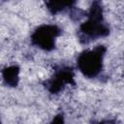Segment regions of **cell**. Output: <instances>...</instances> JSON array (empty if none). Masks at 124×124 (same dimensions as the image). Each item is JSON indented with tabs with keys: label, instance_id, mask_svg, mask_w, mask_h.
<instances>
[{
	"label": "cell",
	"instance_id": "6da1fadb",
	"mask_svg": "<svg viewBox=\"0 0 124 124\" xmlns=\"http://www.w3.org/2000/svg\"><path fill=\"white\" fill-rule=\"evenodd\" d=\"M86 17L87 19L79 25L77 32L78 39L81 45H88L109 35L110 28L104 17L102 0H92Z\"/></svg>",
	"mask_w": 124,
	"mask_h": 124
},
{
	"label": "cell",
	"instance_id": "7a4b0ae2",
	"mask_svg": "<svg viewBox=\"0 0 124 124\" xmlns=\"http://www.w3.org/2000/svg\"><path fill=\"white\" fill-rule=\"evenodd\" d=\"M107 47L104 45L81 51L77 57V68L86 78H97L104 69V57Z\"/></svg>",
	"mask_w": 124,
	"mask_h": 124
},
{
	"label": "cell",
	"instance_id": "3957f363",
	"mask_svg": "<svg viewBox=\"0 0 124 124\" xmlns=\"http://www.w3.org/2000/svg\"><path fill=\"white\" fill-rule=\"evenodd\" d=\"M62 34V29L51 23H45L38 26L30 36L31 44L44 50L51 51L55 48L56 39Z\"/></svg>",
	"mask_w": 124,
	"mask_h": 124
},
{
	"label": "cell",
	"instance_id": "277c9868",
	"mask_svg": "<svg viewBox=\"0 0 124 124\" xmlns=\"http://www.w3.org/2000/svg\"><path fill=\"white\" fill-rule=\"evenodd\" d=\"M46 89L52 95L61 93L67 85H75V71L72 66L57 65L52 76L43 82Z\"/></svg>",
	"mask_w": 124,
	"mask_h": 124
},
{
	"label": "cell",
	"instance_id": "5b68a950",
	"mask_svg": "<svg viewBox=\"0 0 124 124\" xmlns=\"http://www.w3.org/2000/svg\"><path fill=\"white\" fill-rule=\"evenodd\" d=\"M78 0H44L45 6L52 16L58 15L67 10L71 11L75 8Z\"/></svg>",
	"mask_w": 124,
	"mask_h": 124
},
{
	"label": "cell",
	"instance_id": "8992f818",
	"mask_svg": "<svg viewBox=\"0 0 124 124\" xmlns=\"http://www.w3.org/2000/svg\"><path fill=\"white\" fill-rule=\"evenodd\" d=\"M19 72L20 69L17 65L6 66L2 70L3 82L8 87H16L19 82Z\"/></svg>",
	"mask_w": 124,
	"mask_h": 124
},
{
	"label": "cell",
	"instance_id": "52a82bcc",
	"mask_svg": "<svg viewBox=\"0 0 124 124\" xmlns=\"http://www.w3.org/2000/svg\"><path fill=\"white\" fill-rule=\"evenodd\" d=\"M87 15V12L83 11V10H80V9H78V8H73L71 11H70V17L74 20V21H77V20H79L80 18H82L84 16H86Z\"/></svg>",
	"mask_w": 124,
	"mask_h": 124
},
{
	"label": "cell",
	"instance_id": "ba28073f",
	"mask_svg": "<svg viewBox=\"0 0 124 124\" xmlns=\"http://www.w3.org/2000/svg\"><path fill=\"white\" fill-rule=\"evenodd\" d=\"M55 123V122H58V123H63L64 122V116H63V113L62 112H60V113H58L57 115H55L54 116V118L52 119V121H51V123Z\"/></svg>",
	"mask_w": 124,
	"mask_h": 124
}]
</instances>
